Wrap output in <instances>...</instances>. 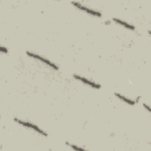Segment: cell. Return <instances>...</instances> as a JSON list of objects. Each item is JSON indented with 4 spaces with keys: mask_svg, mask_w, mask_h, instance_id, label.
I'll return each instance as SVG.
<instances>
[{
    "mask_svg": "<svg viewBox=\"0 0 151 151\" xmlns=\"http://www.w3.org/2000/svg\"><path fill=\"white\" fill-rule=\"evenodd\" d=\"M0 51L1 53H4V54H7L8 52V49L3 45H1L0 47Z\"/></svg>",
    "mask_w": 151,
    "mask_h": 151,
    "instance_id": "ba28073f",
    "label": "cell"
},
{
    "mask_svg": "<svg viewBox=\"0 0 151 151\" xmlns=\"http://www.w3.org/2000/svg\"><path fill=\"white\" fill-rule=\"evenodd\" d=\"M114 95L117 99H118L122 102L126 103V104H128L130 106H134V105L136 104L139 101V100H140V98H141V96H137V97H136L135 99H132L129 98L127 96H125L118 92H115L114 93Z\"/></svg>",
    "mask_w": 151,
    "mask_h": 151,
    "instance_id": "5b68a950",
    "label": "cell"
},
{
    "mask_svg": "<svg viewBox=\"0 0 151 151\" xmlns=\"http://www.w3.org/2000/svg\"><path fill=\"white\" fill-rule=\"evenodd\" d=\"M65 144L68 146V147H71L72 149L73 150H86V149L85 148H83L80 146H78L76 144H73V143H71L68 142H65Z\"/></svg>",
    "mask_w": 151,
    "mask_h": 151,
    "instance_id": "52a82bcc",
    "label": "cell"
},
{
    "mask_svg": "<svg viewBox=\"0 0 151 151\" xmlns=\"http://www.w3.org/2000/svg\"><path fill=\"white\" fill-rule=\"evenodd\" d=\"M71 4L76 8L78 9V10H80L84 13H86L87 14H88L89 15H91V16L94 17H97V18H101L102 17V14L99 11L96 10L91 7H89L84 4H83L82 3H81L80 2L71 1Z\"/></svg>",
    "mask_w": 151,
    "mask_h": 151,
    "instance_id": "7a4b0ae2",
    "label": "cell"
},
{
    "mask_svg": "<svg viewBox=\"0 0 151 151\" xmlns=\"http://www.w3.org/2000/svg\"><path fill=\"white\" fill-rule=\"evenodd\" d=\"M142 105H143V108H144L146 111H147L149 113H150V107H149V106L148 104H147L146 103H143Z\"/></svg>",
    "mask_w": 151,
    "mask_h": 151,
    "instance_id": "9c48e42d",
    "label": "cell"
},
{
    "mask_svg": "<svg viewBox=\"0 0 151 151\" xmlns=\"http://www.w3.org/2000/svg\"><path fill=\"white\" fill-rule=\"evenodd\" d=\"M14 121L17 124H19L20 126L24 127H25L27 129H31L42 136L47 137L48 135V133L45 130L40 128L38 125L34 124V123H32L31 122L27 121L25 120H22L18 117H14Z\"/></svg>",
    "mask_w": 151,
    "mask_h": 151,
    "instance_id": "6da1fadb",
    "label": "cell"
},
{
    "mask_svg": "<svg viewBox=\"0 0 151 151\" xmlns=\"http://www.w3.org/2000/svg\"><path fill=\"white\" fill-rule=\"evenodd\" d=\"M112 20L114 22H115L116 24L120 25L121 27H124V28H126V29L130 30V31H134L136 29V27L134 25L124 21L123 20L120 18H116V17H113L112 18Z\"/></svg>",
    "mask_w": 151,
    "mask_h": 151,
    "instance_id": "8992f818",
    "label": "cell"
},
{
    "mask_svg": "<svg viewBox=\"0 0 151 151\" xmlns=\"http://www.w3.org/2000/svg\"><path fill=\"white\" fill-rule=\"evenodd\" d=\"M73 77L81 82V83H83V84L88 86V87H90L92 88H94V89H97V90H99V89H100L101 88V85L94 81H93L86 77H84V76H82L80 74H73Z\"/></svg>",
    "mask_w": 151,
    "mask_h": 151,
    "instance_id": "277c9868",
    "label": "cell"
},
{
    "mask_svg": "<svg viewBox=\"0 0 151 151\" xmlns=\"http://www.w3.org/2000/svg\"><path fill=\"white\" fill-rule=\"evenodd\" d=\"M25 53H26L27 55L29 57L40 61L41 63H43L44 64L47 65L48 67H50L51 68H52L55 71H58L59 70V67L56 64H55L54 63L51 61L50 60L42 56L41 55H40L39 54H37L34 52L28 51V50L26 51Z\"/></svg>",
    "mask_w": 151,
    "mask_h": 151,
    "instance_id": "3957f363",
    "label": "cell"
}]
</instances>
